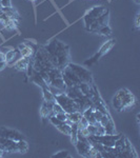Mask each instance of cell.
<instances>
[{
  "mask_svg": "<svg viewBox=\"0 0 140 158\" xmlns=\"http://www.w3.org/2000/svg\"><path fill=\"white\" fill-rule=\"evenodd\" d=\"M0 136L4 137V138L14 140V141H19L21 139H24L23 136L19 133V132L15 131V130L6 129V128H1L0 129Z\"/></svg>",
  "mask_w": 140,
  "mask_h": 158,
  "instance_id": "6",
  "label": "cell"
},
{
  "mask_svg": "<svg viewBox=\"0 0 140 158\" xmlns=\"http://www.w3.org/2000/svg\"><path fill=\"white\" fill-rule=\"evenodd\" d=\"M17 146H18V152L19 153H27L29 150V144L24 139H21L17 141Z\"/></svg>",
  "mask_w": 140,
  "mask_h": 158,
  "instance_id": "11",
  "label": "cell"
},
{
  "mask_svg": "<svg viewBox=\"0 0 140 158\" xmlns=\"http://www.w3.org/2000/svg\"><path fill=\"white\" fill-rule=\"evenodd\" d=\"M3 61H6V54L0 52V62H3Z\"/></svg>",
  "mask_w": 140,
  "mask_h": 158,
  "instance_id": "17",
  "label": "cell"
},
{
  "mask_svg": "<svg viewBox=\"0 0 140 158\" xmlns=\"http://www.w3.org/2000/svg\"><path fill=\"white\" fill-rule=\"evenodd\" d=\"M15 55H16V52L15 51H10V52H7L6 54V61H12L13 59L15 58Z\"/></svg>",
  "mask_w": 140,
  "mask_h": 158,
  "instance_id": "13",
  "label": "cell"
},
{
  "mask_svg": "<svg viewBox=\"0 0 140 158\" xmlns=\"http://www.w3.org/2000/svg\"><path fill=\"white\" fill-rule=\"evenodd\" d=\"M114 43H115V40L114 39H112V40H109L108 42H105L104 44L101 47V49L99 50V52L96 54V56H94L93 58H92L91 60H89V61H86L85 62V64H91L93 61H95V60H98V58L99 57H101V56H103L104 54H106V53L110 51L112 48H113V45H114Z\"/></svg>",
  "mask_w": 140,
  "mask_h": 158,
  "instance_id": "7",
  "label": "cell"
},
{
  "mask_svg": "<svg viewBox=\"0 0 140 158\" xmlns=\"http://www.w3.org/2000/svg\"><path fill=\"white\" fill-rule=\"evenodd\" d=\"M113 106L117 112H123L134 108L137 103V99L133 93L128 89H120L113 97Z\"/></svg>",
  "mask_w": 140,
  "mask_h": 158,
  "instance_id": "3",
  "label": "cell"
},
{
  "mask_svg": "<svg viewBox=\"0 0 140 158\" xmlns=\"http://www.w3.org/2000/svg\"><path fill=\"white\" fill-rule=\"evenodd\" d=\"M0 3L2 7H11V0H1Z\"/></svg>",
  "mask_w": 140,
  "mask_h": 158,
  "instance_id": "14",
  "label": "cell"
},
{
  "mask_svg": "<svg viewBox=\"0 0 140 158\" xmlns=\"http://www.w3.org/2000/svg\"><path fill=\"white\" fill-rule=\"evenodd\" d=\"M19 52H20V55L21 57H24V58H30L31 56L33 55L34 51H33L32 48L27 44H20L19 45Z\"/></svg>",
  "mask_w": 140,
  "mask_h": 158,
  "instance_id": "10",
  "label": "cell"
},
{
  "mask_svg": "<svg viewBox=\"0 0 140 158\" xmlns=\"http://www.w3.org/2000/svg\"><path fill=\"white\" fill-rule=\"evenodd\" d=\"M30 64H31L30 58L21 57L20 59H18L15 62L14 68L16 69L17 71H20V72H27L30 69Z\"/></svg>",
  "mask_w": 140,
  "mask_h": 158,
  "instance_id": "9",
  "label": "cell"
},
{
  "mask_svg": "<svg viewBox=\"0 0 140 158\" xmlns=\"http://www.w3.org/2000/svg\"><path fill=\"white\" fill-rule=\"evenodd\" d=\"M135 27L139 29V14H137L136 17H135Z\"/></svg>",
  "mask_w": 140,
  "mask_h": 158,
  "instance_id": "16",
  "label": "cell"
},
{
  "mask_svg": "<svg viewBox=\"0 0 140 158\" xmlns=\"http://www.w3.org/2000/svg\"><path fill=\"white\" fill-rule=\"evenodd\" d=\"M54 156H60V157H68V156H71V155L68 154V151H61L60 153H57V154H55Z\"/></svg>",
  "mask_w": 140,
  "mask_h": 158,
  "instance_id": "15",
  "label": "cell"
},
{
  "mask_svg": "<svg viewBox=\"0 0 140 158\" xmlns=\"http://www.w3.org/2000/svg\"><path fill=\"white\" fill-rule=\"evenodd\" d=\"M61 73L67 88L80 85V83H93V77L90 71L78 64L68 63L61 70Z\"/></svg>",
  "mask_w": 140,
  "mask_h": 158,
  "instance_id": "1",
  "label": "cell"
},
{
  "mask_svg": "<svg viewBox=\"0 0 140 158\" xmlns=\"http://www.w3.org/2000/svg\"><path fill=\"white\" fill-rule=\"evenodd\" d=\"M97 34L102 35V36H110V35L112 34V30L109 25H106V27H103L102 29L99 30Z\"/></svg>",
  "mask_w": 140,
  "mask_h": 158,
  "instance_id": "12",
  "label": "cell"
},
{
  "mask_svg": "<svg viewBox=\"0 0 140 158\" xmlns=\"http://www.w3.org/2000/svg\"><path fill=\"white\" fill-rule=\"evenodd\" d=\"M40 114L43 119H47L49 120L50 117L54 116L53 113V103L52 102H47V101H43L41 109H40Z\"/></svg>",
  "mask_w": 140,
  "mask_h": 158,
  "instance_id": "8",
  "label": "cell"
},
{
  "mask_svg": "<svg viewBox=\"0 0 140 158\" xmlns=\"http://www.w3.org/2000/svg\"><path fill=\"white\" fill-rule=\"evenodd\" d=\"M49 121L53 124V126H55L56 128L59 130V131H60L62 134L68 135V136H70L71 131H72V126H71V124H68V123H67V122H64V121L58 120V119L56 118L55 116L50 117V118H49Z\"/></svg>",
  "mask_w": 140,
  "mask_h": 158,
  "instance_id": "5",
  "label": "cell"
},
{
  "mask_svg": "<svg viewBox=\"0 0 140 158\" xmlns=\"http://www.w3.org/2000/svg\"><path fill=\"white\" fill-rule=\"evenodd\" d=\"M55 99H56V102L59 104L67 114L74 113V112H80L79 104L76 102L75 100H73L71 97H68L65 93L55 96Z\"/></svg>",
  "mask_w": 140,
  "mask_h": 158,
  "instance_id": "4",
  "label": "cell"
},
{
  "mask_svg": "<svg viewBox=\"0 0 140 158\" xmlns=\"http://www.w3.org/2000/svg\"><path fill=\"white\" fill-rule=\"evenodd\" d=\"M44 49L47 50L50 60L52 61L54 67L60 70H62L70 61V53H68V45H65L61 41L55 40L51 42L49 45H45Z\"/></svg>",
  "mask_w": 140,
  "mask_h": 158,
  "instance_id": "2",
  "label": "cell"
},
{
  "mask_svg": "<svg viewBox=\"0 0 140 158\" xmlns=\"http://www.w3.org/2000/svg\"><path fill=\"white\" fill-rule=\"evenodd\" d=\"M30 1H33V2H34V1H36V0H30Z\"/></svg>",
  "mask_w": 140,
  "mask_h": 158,
  "instance_id": "18",
  "label": "cell"
}]
</instances>
